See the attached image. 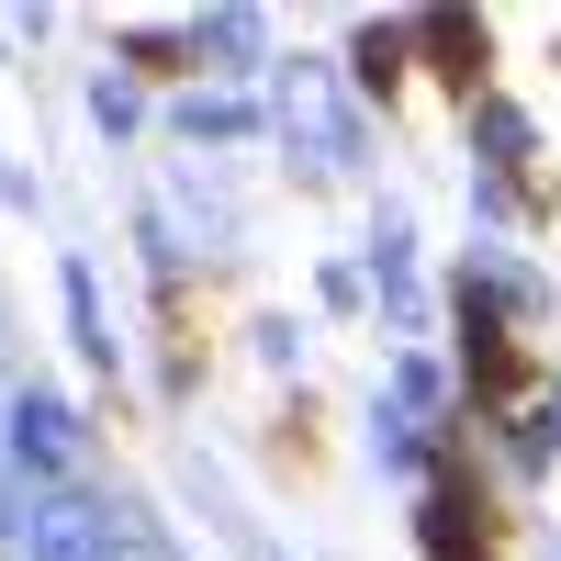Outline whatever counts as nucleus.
I'll list each match as a JSON object with an SVG mask.
<instances>
[{
    "instance_id": "f257e3e1",
    "label": "nucleus",
    "mask_w": 561,
    "mask_h": 561,
    "mask_svg": "<svg viewBox=\"0 0 561 561\" xmlns=\"http://www.w3.org/2000/svg\"><path fill=\"white\" fill-rule=\"evenodd\" d=\"M415 539H427V561H505V517H494L483 472L438 460V472H427V505H415Z\"/></svg>"
},
{
    "instance_id": "f03ea898",
    "label": "nucleus",
    "mask_w": 561,
    "mask_h": 561,
    "mask_svg": "<svg viewBox=\"0 0 561 561\" xmlns=\"http://www.w3.org/2000/svg\"><path fill=\"white\" fill-rule=\"evenodd\" d=\"M12 561H124V517L57 483V494H34L12 517Z\"/></svg>"
},
{
    "instance_id": "7ed1b4c3",
    "label": "nucleus",
    "mask_w": 561,
    "mask_h": 561,
    "mask_svg": "<svg viewBox=\"0 0 561 561\" xmlns=\"http://www.w3.org/2000/svg\"><path fill=\"white\" fill-rule=\"evenodd\" d=\"M12 460H23V472H45V483L79 460V427H68L57 393H12Z\"/></svg>"
},
{
    "instance_id": "20e7f679",
    "label": "nucleus",
    "mask_w": 561,
    "mask_h": 561,
    "mask_svg": "<svg viewBox=\"0 0 561 561\" xmlns=\"http://www.w3.org/2000/svg\"><path fill=\"white\" fill-rule=\"evenodd\" d=\"M280 124H304L314 169H348V158H359V135H348L337 102H325V79H314V68H293V90H280Z\"/></svg>"
},
{
    "instance_id": "39448f33",
    "label": "nucleus",
    "mask_w": 561,
    "mask_h": 561,
    "mask_svg": "<svg viewBox=\"0 0 561 561\" xmlns=\"http://www.w3.org/2000/svg\"><path fill=\"white\" fill-rule=\"evenodd\" d=\"M415 45H427V57H438V79L460 90V102H472V90H483V57H494V34H483L472 12H427V23H415Z\"/></svg>"
},
{
    "instance_id": "423d86ee",
    "label": "nucleus",
    "mask_w": 561,
    "mask_h": 561,
    "mask_svg": "<svg viewBox=\"0 0 561 561\" xmlns=\"http://www.w3.org/2000/svg\"><path fill=\"white\" fill-rule=\"evenodd\" d=\"M404 57H415V23H370V34H359V90H393Z\"/></svg>"
},
{
    "instance_id": "0eeeda50",
    "label": "nucleus",
    "mask_w": 561,
    "mask_h": 561,
    "mask_svg": "<svg viewBox=\"0 0 561 561\" xmlns=\"http://www.w3.org/2000/svg\"><path fill=\"white\" fill-rule=\"evenodd\" d=\"M550 427H561V382H550ZM550 427H539V438H550Z\"/></svg>"
}]
</instances>
